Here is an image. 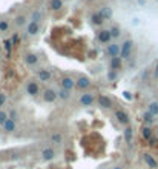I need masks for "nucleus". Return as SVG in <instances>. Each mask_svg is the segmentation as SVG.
I'll return each mask as SVG.
<instances>
[{
  "instance_id": "nucleus-1",
  "label": "nucleus",
  "mask_w": 158,
  "mask_h": 169,
  "mask_svg": "<svg viewBox=\"0 0 158 169\" xmlns=\"http://www.w3.org/2000/svg\"><path fill=\"white\" fill-rule=\"evenodd\" d=\"M132 46H133V42L132 40H124L121 43V52H120V57L121 59H129L130 54H132Z\"/></svg>"
},
{
  "instance_id": "nucleus-2",
  "label": "nucleus",
  "mask_w": 158,
  "mask_h": 169,
  "mask_svg": "<svg viewBox=\"0 0 158 169\" xmlns=\"http://www.w3.org/2000/svg\"><path fill=\"white\" fill-rule=\"evenodd\" d=\"M120 52H121V46L117 45V43H112V45H107V49H106V54L114 59V57H120Z\"/></svg>"
},
{
  "instance_id": "nucleus-3",
  "label": "nucleus",
  "mask_w": 158,
  "mask_h": 169,
  "mask_svg": "<svg viewBox=\"0 0 158 169\" xmlns=\"http://www.w3.org/2000/svg\"><path fill=\"white\" fill-rule=\"evenodd\" d=\"M94 102H95L94 94H91V92L81 94V97H80V105H81V106H92Z\"/></svg>"
},
{
  "instance_id": "nucleus-4",
  "label": "nucleus",
  "mask_w": 158,
  "mask_h": 169,
  "mask_svg": "<svg viewBox=\"0 0 158 169\" xmlns=\"http://www.w3.org/2000/svg\"><path fill=\"white\" fill-rule=\"evenodd\" d=\"M115 118H117V122L123 126H129V115L127 112L121 111V109H117L115 111Z\"/></svg>"
},
{
  "instance_id": "nucleus-5",
  "label": "nucleus",
  "mask_w": 158,
  "mask_h": 169,
  "mask_svg": "<svg viewBox=\"0 0 158 169\" xmlns=\"http://www.w3.org/2000/svg\"><path fill=\"white\" fill-rule=\"evenodd\" d=\"M57 99H58V92L54 89H46L43 92V100L46 103H54Z\"/></svg>"
},
{
  "instance_id": "nucleus-6",
  "label": "nucleus",
  "mask_w": 158,
  "mask_h": 169,
  "mask_svg": "<svg viewBox=\"0 0 158 169\" xmlns=\"http://www.w3.org/2000/svg\"><path fill=\"white\" fill-rule=\"evenodd\" d=\"M26 92L31 95V97H35V95H38V92H40V86H38V83L34 82V80L28 82V83H26Z\"/></svg>"
},
{
  "instance_id": "nucleus-7",
  "label": "nucleus",
  "mask_w": 158,
  "mask_h": 169,
  "mask_svg": "<svg viewBox=\"0 0 158 169\" xmlns=\"http://www.w3.org/2000/svg\"><path fill=\"white\" fill-rule=\"evenodd\" d=\"M75 86H77V89L84 91V89H87V88H91V80H89L87 77H84V76H81V77H78V79L75 80Z\"/></svg>"
},
{
  "instance_id": "nucleus-8",
  "label": "nucleus",
  "mask_w": 158,
  "mask_h": 169,
  "mask_svg": "<svg viewBox=\"0 0 158 169\" xmlns=\"http://www.w3.org/2000/svg\"><path fill=\"white\" fill-rule=\"evenodd\" d=\"M61 88L67 89V91H72L75 88V80L72 77H63L61 79Z\"/></svg>"
},
{
  "instance_id": "nucleus-9",
  "label": "nucleus",
  "mask_w": 158,
  "mask_h": 169,
  "mask_svg": "<svg viewBox=\"0 0 158 169\" xmlns=\"http://www.w3.org/2000/svg\"><path fill=\"white\" fill-rule=\"evenodd\" d=\"M41 158H43L44 161H52V160L55 158V151H54L52 148H44V149L41 151Z\"/></svg>"
},
{
  "instance_id": "nucleus-10",
  "label": "nucleus",
  "mask_w": 158,
  "mask_h": 169,
  "mask_svg": "<svg viewBox=\"0 0 158 169\" xmlns=\"http://www.w3.org/2000/svg\"><path fill=\"white\" fill-rule=\"evenodd\" d=\"M98 105L103 109H110L112 106H114V103H112V100L107 97V95H100V97H98Z\"/></svg>"
},
{
  "instance_id": "nucleus-11",
  "label": "nucleus",
  "mask_w": 158,
  "mask_h": 169,
  "mask_svg": "<svg viewBox=\"0 0 158 169\" xmlns=\"http://www.w3.org/2000/svg\"><path fill=\"white\" fill-rule=\"evenodd\" d=\"M37 77H38L40 82H49L51 77H52V74H51V71H48V69H40L37 72Z\"/></svg>"
},
{
  "instance_id": "nucleus-12",
  "label": "nucleus",
  "mask_w": 158,
  "mask_h": 169,
  "mask_svg": "<svg viewBox=\"0 0 158 169\" xmlns=\"http://www.w3.org/2000/svg\"><path fill=\"white\" fill-rule=\"evenodd\" d=\"M40 31V25L37 22H29L28 23V28H26V34L28 35H35Z\"/></svg>"
},
{
  "instance_id": "nucleus-13",
  "label": "nucleus",
  "mask_w": 158,
  "mask_h": 169,
  "mask_svg": "<svg viewBox=\"0 0 158 169\" xmlns=\"http://www.w3.org/2000/svg\"><path fill=\"white\" fill-rule=\"evenodd\" d=\"M97 39L101 42V43H109L110 42V32L109 31H106V29H103V31H100L98 32V35H97Z\"/></svg>"
},
{
  "instance_id": "nucleus-14",
  "label": "nucleus",
  "mask_w": 158,
  "mask_h": 169,
  "mask_svg": "<svg viewBox=\"0 0 158 169\" xmlns=\"http://www.w3.org/2000/svg\"><path fill=\"white\" fill-rule=\"evenodd\" d=\"M37 62H38V57H37L35 54L28 52V54L25 56V63H26L28 66H34V65H37Z\"/></svg>"
},
{
  "instance_id": "nucleus-15",
  "label": "nucleus",
  "mask_w": 158,
  "mask_h": 169,
  "mask_svg": "<svg viewBox=\"0 0 158 169\" xmlns=\"http://www.w3.org/2000/svg\"><path fill=\"white\" fill-rule=\"evenodd\" d=\"M109 68H110L112 71H118V69H121V57H114V59H110Z\"/></svg>"
},
{
  "instance_id": "nucleus-16",
  "label": "nucleus",
  "mask_w": 158,
  "mask_h": 169,
  "mask_svg": "<svg viewBox=\"0 0 158 169\" xmlns=\"http://www.w3.org/2000/svg\"><path fill=\"white\" fill-rule=\"evenodd\" d=\"M144 161H146V164L150 167V169H156L158 167V163H156V160L150 155V154H144Z\"/></svg>"
},
{
  "instance_id": "nucleus-17",
  "label": "nucleus",
  "mask_w": 158,
  "mask_h": 169,
  "mask_svg": "<svg viewBox=\"0 0 158 169\" xmlns=\"http://www.w3.org/2000/svg\"><path fill=\"white\" fill-rule=\"evenodd\" d=\"M2 128H3V131H5L6 134H11V132H14V131H15V122L9 118V120H8V122H6Z\"/></svg>"
},
{
  "instance_id": "nucleus-18",
  "label": "nucleus",
  "mask_w": 158,
  "mask_h": 169,
  "mask_svg": "<svg viewBox=\"0 0 158 169\" xmlns=\"http://www.w3.org/2000/svg\"><path fill=\"white\" fill-rule=\"evenodd\" d=\"M91 22H92V25H95V26H101L103 22H104V19L100 15V12H95V14L91 15Z\"/></svg>"
},
{
  "instance_id": "nucleus-19",
  "label": "nucleus",
  "mask_w": 158,
  "mask_h": 169,
  "mask_svg": "<svg viewBox=\"0 0 158 169\" xmlns=\"http://www.w3.org/2000/svg\"><path fill=\"white\" fill-rule=\"evenodd\" d=\"M141 135H143L144 140H150V138L153 137V131H152V128H150V126H144V128L141 129Z\"/></svg>"
},
{
  "instance_id": "nucleus-20",
  "label": "nucleus",
  "mask_w": 158,
  "mask_h": 169,
  "mask_svg": "<svg viewBox=\"0 0 158 169\" xmlns=\"http://www.w3.org/2000/svg\"><path fill=\"white\" fill-rule=\"evenodd\" d=\"M100 15H101L104 20H109V19L112 17V9H110L109 6H104V8L100 9Z\"/></svg>"
},
{
  "instance_id": "nucleus-21",
  "label": "nucleus",
  "mask_w": 158,
  "mask_h": 169,
  "mask_svg": "<svg viewBox=\"0 0 158 169\" xmlns=\"http://www.w3.org/2000/svg\"><path fill=\"white\" fill-rule=\"evenodd\" d=\"M153 117H155V115H152L149 111H146V112H144V115H143V122H144L147 126H150V125L153 123V120H155Z\"/></svg>"
},
{
  "instance_id": "nucleus-22",
  "label": "nucleus",
  "mask_w": 158,
  "mask_h": 169,
  "mask_svg": "<svg viewBox=\"0 0 158 169\" xmlns=\"http://www.w3.org/2000/svg\"><path fill=\"white\" fill-rule=\"evenodd\" d=\"M49 6H51L52 11H58V9L63 8V2H61V0H51V2H49Z\"/></svg>"
},
{
  "instance_id": "nucleus-23",
  "label": "nucleus",
  "mask_w": 158,
  "mask_h": 169,
  "mask_svg": "<svg viewBox=\"0 0 158 169\" xmlns=\"http://www.w3.org/2000/svg\"><path fill=\"white\" fill-rule=\"evenodd\" d=\"M58 99H61V100H69V99H71V91L61 88V89L58 91Z\"/></svg>"
},
{
  "instance_id": "nucleus-24",
  "label": "nucleus",
  "mask_w": 158,
  "mask_h": 169,
  "mask_svg": "<svg viewBox=\"0 0 158 169\" xmlns=\"http://www.w3.org/2000/svg\"><path fill=\"white\" fill-rule=\"evenodd\" d=\"M109 32H110V37H112V39H118V37L121 35V29H120L118 26H112V28L109 29Z\"/></svg>"
},
{
  "instance_id": "nucleus-25",
  "label": "nucleus",
  "mask_w": 158,
  "mask_h": 169,
  "mask_svg": "<svg viewBox=\"0 0 158 169\" xmlns=\"http://www.w3.org/2000/svg\"><path fill=\"white\" fill-rule=\"evenodd\" d=\"M147 111H149L152 115H158V102H152V103H149Z\"/></svg>"
},
{
  "instance_id": "nucleus-26",
  "label": "nucleus",
  "mask_w": 158,
  "mask_h": 169,
  "mask_svg": "<svg viewBox=\"0 0 158 169\" xmlns=\"http://www.w3.org/2000/svg\"><path fill=\"white\" fill-rule=\"evenodd\" d=\"M8 120H9V114L0 109V126H3V125L8 122Z\"/></svg>"
},
{
  "instance_id": "nucleus-27",
  "label": "nucleus",
  "mask_w": 158,
  "mask_h": 169,
  "mask_svg": "<svg viewBox=\"0 0 158 169\" xmlns=\"http://www.w3.org/2000/svg\"><path fill=\"white\" fill-rule=\"evenodd\" d=\"M124 140H126V143L132 141V128L130 126H126V129H124Z\"/></svg>"
},
{
  "instance_id": "nucleus-28",
  "label": "nucleus",
  "mask_w": 158,
  "mask_h": 169,
  "mask_svg": "<svg viewBox=\"0 0 158 169\" xmlns=\"http://www.w3.org/2000/svg\"><path fill=\"white\" fill-rule=\"evenodd\" d=\"M14 22H15V25H17V26H23L25 23H26V17H25V15H17Z\"/></svg>"
},
{
  "instance_id": "nucleus-29",
  "label": "nucleus",
  "mask_w": 158,
  "mask_h": 169,
  "mask_svg": "<svg viewBox=\"0 0 158 169\" xmlns=\"http://www.w3.org/2000/svg\"><path fill=\"white\" fill-rule=\"evenodd\" d=\"M3 48H5V51H6V56L11 54V48H12V42L11 40H5L3 42Z\"/></svg>"
},
{
  "instance_id": "nucleus-30",
  "label": "nucleus",
  "mask_w": 158,
  "mask_h": 169,
  "mask_svg": "<svg viewBox=\"0 0 158 169\" xmlns=\"http://www.w3.org/2000/svg\"><path fill=\"white\" fill-rule=\"evenodd\" d=\"M117 77H118V74H117V71H109L107 72V80L109 82H114V80H117Z\"/></svg>"
},
{
  "instance_id": "nucleus-31",
  "label": "nucleus",
  "mask_w": 158,
  "mask_h": 169,
  "mask_svg": "<svg viewBox=\"0 0 158 169\" xmlns=\"http://www.w3.org/2000/svg\"><path fill=\"white\" fill-rule=\"evenodd\" d=\"M61 134H58V132H55V134H52L51 135V141L52 143H61Z\"/></svg>"
},
{
  "instance_id": "nucleus-32",
  "label": "nucleus",
  "mask_w": 158,
  "mask_h": 169,
  "mask_svg": "<svg viewBox=\"0 0 158 169\" xmlns=\"http://www.w3.org/2000/svg\"><path fill=\"white\" fill-rule=\"evenodd\" d=\"M40 19H41V12H40V11H34L32 15H31V22H37V23H38Z\"/></svg>"
},
{
  "instance_id": "nucleus-33",
  "label": "nucleus",
  "mask_w": 158,
  "mask_h": 169,
  "mask_svg": "<svg viewBox=\"0 0 158 169\" xmlns=\"http://www.w3.org/2000/svg\"><path fill=\"white\" fill-rule=\"evenodd\" d=\"M9 28V23L6 20H0V32H5Z\"/></svg>"
},
{
  "instance_id": "nucleus-34",
  "label": "nucleus",
  "mask_w": 158,
  "mask_h": 169,
  "mask_svg": "<svg viewBox=\"0 0 158 169\" xmlns=\"http://www.w3.org/2000/svg\"><path fill=\"white\" fill-rule=\"evenodd\" d=\"M5 103H6V94H0V109H2L3 106H5Z\"/></svg>"
},
{
  "instance_id": "nucleus-35",
  "label": "nucleus",
  "mask_w": 158,
  "mask_h": 169,
  "mask_svg": "<svg viewBox=\"0 0 158 169\" xmlns=\"http://www.w3.org/2000/svg\"><path fill=\"white\" fill-rule=\"evenodd\" d=\"M11 42H12V45H17V43L20 42V37H18V34H17V32L11 37Z\"/></svg>"
},
{
  "instance_id": "nucleus-36",
  "label": "nucleus",
  "mask_w": 158,
  "mask_h": 169,
  "mask_svg": "<svg viewBox=\"0 0 158 169\" xmlns=\"http://www.w3.org/2000/svg\"><path fill=\"white\" fill-rule=\"evenodd\" d=\"M17 117H18L17 111H14V109H12V111L9 112V118H11V120H14V122H15V120H17Z\"/></svg>"
},
{
  "instance_id": "nucleus-37",
  "label": "nucleus",
  "mask_w": 158,
  "mask_h": 169,
  "mask_svg": "<svg viewBox=\"0 0 158 169\" xmlns=\"http://www.w3.org/2000/svg\"><path fill=\"white\" fill-rule=\"evenodd\" d=\"M123 97H124L126 100H132V95H130V92H127V91L123 92Z\"/></svg>"
},
{
  "instance_id": "nucleus-38",
  "label": "nucleus",
  "mask_w": 158,
  "mask_h": 169,
  "mask_svg": "<svg viewBox=\"0 0 158 169\" xmlns=\"http://www.w3.org/2000/svg\"><path fill=\"white\" fill-rule=\"evenodd\" d=\"M155 72H156V74H158V65H156V68H155Z\"/></svg>"
},
{
  "instance_id": "nucleus-39",
  "label": "nucleus",
  "mask_w": 158,
  "mask_h": 169,
  "mask_svg": "<svg viewBox=\"0 0 158 169\" xmlns=\"http://www.w3.org/2000/svg\"><path fill=\"white\" fill-rule=\"evenodd\" d=\"M0 59H2V48H0Z\"/></svg>"
},
{
  "instance_id": "nucleus-40",
  "label": "nucleus",
  "mask_w": 158,
  "mask_h": 169,
  "mask_svg": "<svg viewBox=\"0 0 158 169\" xmlns=\"http://www.w3.org/2000/svg\"><path fill=\"white\" fill-rule=\"evenodd\" d=\"M114 169H123V167H120V166H117V167H114Z\"/></svg>"
},
{
  "instance_id": "nucleus-41",
  "label": "nucleus",
  "mask_w": 158,
  "mask_h": 169,
  "mask_svg": "<svg viewBox=\"0 0 158 169\" xmlns=\"http://www.w3.org/2000/svg\"><path fill=\"white\" fill-rule=\"evenodd\" d=\"M87 2H94V0H87Z\"/></svg>"
},
{
  "instance_id": "nucleus-42",
  "label": "nucleus",
  "mask_w": 158,
  "mask_h": 169,
  "mask_svg": "<svg viewBox=\"0 0 158 169\" xmlns=\"http://www.w3.org/2000/svg\"><path fill=\"white\" fill-rule=\"evenodd\" d=\"M156 135H158V129H156Z\"/></svg>"
}]
</instances>
